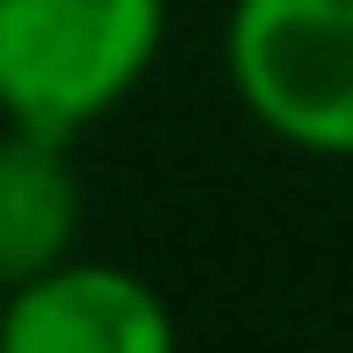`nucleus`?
I'll return each mask as SVG.
<instances>
[{
    "mask_svg": "<svg viewBox=\"0 0 353 353\" xmlns=\"http://www.w3.org/2000/svg\"><path fill=\"white\" fill-rule=\"evenodd\" d=\"M0 353H181V317L137 267L72 252L0 288Z\"/></svg>",
    "mask_w": 353,
    "mask_h": 353,
    "instance_id": "nucleus-3",
    "label": "nucleus"
},
{
    "mask_svg": "<svg viewBox=\"0 0 353 353\" xmlns=\"http://www.w3.org/2000/svg\"><path fill=\"white\" fill-rule=\"evenodd\" d=\"M173 0H0V123L79 144L152 79Z\"/></svg>",
    "mask_w": 353,
    "mask_h": 353,
    "instance_id": "nucleus-1",
    "label": "nucleus"
},
{
    "mask_svg": "<svg viewBox=\"0 0 353 353\" xmlns=\"http://www.w3.org/2000/svg\"><path fill=\"white\" fill-rule=\"evenodd\" d=\"M79 223H87V195H79L72 144L0 130V288L72 260Z\"/></svg>",
    "mask_w": 353,
    "mask_h": 353,
    "instance_id": "nucleus-4",
    "label": "nucleus"
},
{
    "mask_svg": "<svg viewBox=\"0 0 353 353\" xmlns=\"http://www.w3.org/2000/svg\"><path fill=\"white\" fill-rule=\"evenodd\" d=\"M223 79L252 130L353 166V0H231Z\"/></svg>",
    "mask_w": 353,
    "mask_h": 353,
    "instance_id": "nucleus-2",
    "label": "nucleus"
}]
</instances>
